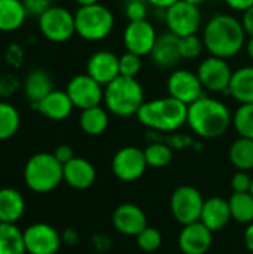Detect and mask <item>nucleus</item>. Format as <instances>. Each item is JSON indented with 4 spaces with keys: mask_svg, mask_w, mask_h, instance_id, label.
<instances>
[{
    "mask_svg": "<svg viewBox=\"0 0 253 254\" xmlns=\"http://www.w3.org/2000/svg\"><path fill=\"white\" fill-rule=\"evenodd\" d=\"M246 36L242 21L228 13H216L204 25L203 42L210 55L228 60L245 48Z\"/></svg>",
    "mask_w": 253,
    "mask_h": 254,
    "instance_id": "1",
    "label": "nucleus"
},
{
    "mask_svg": "<svg viewBox=\"0 0 253 254\" xmlns=\"http://www.w3.org/2000/svg\"><path fill=\"white\" fill-rule=\"evenodd\" d=\"M186 124L198 137L218 138L228 131L233 116L225 103L204 94L188 106Z\"/></svg>",
    "mask_w": 253,
    "mask_h": 254,
    "instance_id": "2",
    "label": "nucleus"
},
{
    "mask_svg": "<svg viewBox=\"0 0 253 254\" xmlns=\"http://www.w3.org/2000/svg\"><path fill=\"white\" fill-rule=\"evenodd\" d=\"M136 116L143 127L152 131L173 132L186 124L188 106L169 95L145 101Z\"/></svg>",
    "mask_w": 253,
    "mask_h": 254,
    "instance_id": "3",
    "label": "nucleus"
},
{
    "mask_svg": "<svg viewBox=\"0 0 253 254\" xmlns=\"http://www.w3.org/2000/svg\"><path fill=\"white\" fill-rule=\"evenodd\" d=\"M103 103L115 116L130 118L137 115L145 103V89L136 77L119 74L115 80L104 86Z\"/></svg>",
    "mask_w": 253,
    "mask_h": 254,
    "instance_id": "4",
    "label": "nucleus"
},
{
    "mask_svg": "<svg viewBox=\"0 0 253 254\" xmlns=\"http://www.w3.org/2000/svg\"><path fill=\"white\" fill-rule=\"evenodd\" d=\"M63 180V164L54 156V153H36L27 161L24 167V182L33 192H51Z\"/></svg>",
    "mask_w": 253,
    "mask_h": 254,
    "instance_id": "5",
    "label": "nucleus"
},
{
    "mask_svg": "<svg viewBox=\"0 0 253 254\" xmlns=\"http://www.w3.org/2000/svg\"><path fill=\"white\" fill-rule=\"evenodd\" d=\"M75 27L76 34L81 39L88 42H100L113 31L115 16L113 12L101 3L79 6L75 12Z\"/></svg>",
    "mask_w": 253,
    "mask_h": 254,
    "instance_id": "6",
    "label": "nucleus"
},
{
    "mask_svg": "<svg viewBox=\"0 0 253 254\" xmlns=\"http://www.w3.org/2000/svg\"><path fill=\"white\" fill-rule=\"evenodd\" d=\"M39 30L45 39L54 43H64L76 34L75 13L63 6H51L37 18Z\"/></svg>",
    "mask_w": 253,
    "mask_h": 254,
    "instance_id": "7",
    "label": "nucleus"
},
{
    "mask_svg": "<svg viewBox=\"0 0 253 254\" xmlns=\"http://www.w3.org/2000/svg\"><path fill=\"white\" fill-rule=\"evenodd\" d=\"M164 21L170 33H173L177 37H185L197 34V31L201 27L203 16L197 4L179 0L173 6L166 9Z\"/></svg>",
    "mask_w": 253,
    "mask_h": 254,
    "instance_id": "8",
    "label": "nucleus"
},
{
    "mask_svg": "<svg viewBox=\"0 0 253 254\" xmlns=\"http://www.w3.org/2000/svg\"><path fill=\"white\" fill-rule=\"evenodd\" d=\"M171 213L180 225L198 222L201 217L204 199L203 195L192 186H180L171 195Z\"/></svg>",
    "mask_w": 253,
    "mask_h": 254,
    "instance_id": "9",
    "label": "nucleus"
},
{
    "mask_svg": "<svg viewBox=\"0 0 253 254\" xmlns=\"http://www.w3.org/2000/svg\"><path fill=\"white\" fill-rule=\"evenodd\" d=\"M73 106L79 110L100 106L104 97V86L94 80L89 74H76L72 77L66 88Z\"/></svg>",
    "mask_w": 253,
    "mask_h": 254,
    "instance_id": "10",
    "label": "nucleus"
},
{
    "mask_svg": "<svg viewBox=\"0 0 253 254\" xmlns=\"http://www.w3.org/2000/svg\"><path fill=\"white\" fill-rule=\"evenodd\" d=\"M197 76L204 89L210 92H228L233 70L227 60L210 55L200 63Z\"/></svg>",
    "mask_w": 253,
    "mask_h": 254,
    "instance_id": "11",
    "label": "nucleus"
},
{
    "mask_svg": "<svg viewBox=\"0 0 253 254\" xmlns=\"http://www.w3.org/2000/svg\"><path fill=\"white\" fill-rule=\"evenodd\" d=\"M148 168L145 150L127 146L118 150L112 159V171L122 182H134L140 179Z\"/></svg>",
    "mask_w": 253,
    "mask_h": 254,
    "instance_id": "12",
    "label": "nucleus"
},
{
    "mask_svg": "<svg viewBox=\"0 0 253 254\" xmlns=\"http://www.w3.org/2000/svg\"><path fill=\"white\" fill-rule=\"evenodd\" d=\"M157 39H158L157 30L154 24H151L148 19L130 21L122 36L125 49L140 57L151 55Z\"/></svg>",
    "mask_w": 253,
    "mask_h": 254,
    "instance_id": "13",
    "label": "nucleus"
},
{
    "mask_svg": "<svg viewBox=\"0 0 253 254\" xmlns=\"http://www.w3.org/2000/svg\"><path fill=\"white\" fill-rule=\"evenodd\" d=\"M167 91L170 97L185 103L186 106L204 95V88L197 73L186 68H177L170 73L167 79Z\"/></svg>",
    "mask_w": 253,
    "mask_h": 254,
    "instance_id": "14",
    "label": "nucleus"
},
{
    "mask_svg": "<svg viewBox=\"0 0 253 254\" xmlns=\"http://www.w3.org/2000/svg\"><path fill=\"white\" fill-rule=\"evenodd\" d=\"M24 243L27 253L55 254L60 250L61 238L51 225L34 223L24 231Z\"/></svg>",
    "mask_w": 253,
    "mask_h": 254,
    "instance_id": "15",
    "label": "nucleus"
},
{
    "mask_svg": "<svg viewBox=\"0 0 253 254\" xmlns=\"http://www.w3.org/2000/svg\"><path fill=\"white\" fill-rule=\"evenodd\" d=\"M86 74L97 80L101 86L115 80L119 71V57L110 51H97L86 61Z\"/></svg>",
    "mask_w": 253,
    "mask_h": 254,
    "instance_id": "16",
    "label": "nucleus"
},
{
    "mask_svg": "<svg viewBox=\"0 0 253 254\" xmlns=\"http://www.w3.org/2000/svg\"><path fill=\"white\" fill-rule=\"evenodd\" d=\"M212 240L213 232L198 220L183 226L179 235V247L183 254H204L210 249Z\"/></svg>",
    "mask_w": 253,
    "mask_h": 254,
    "instance_id": "17",
    "label": "nucleus"
},
{
    "mask_svg": "<svg viewBox=\"0 0 253 254\" xmlns=\"http://www.w3.org/2000/svg\"><path fill=\"white\" fill-rule=\"evenodd\" d=\"M149 57L152 64L163 70L174 68L182 60L179 52V37L170 31L160 34Z\"/></svg>",
    "mask_w": 253,
    "mask_h": 254,
    "instance_id": "18",
    "label": "nucleus"
},
{
    "mask_svg": "<svg viewBox=\"0 0 253 254\" xmlns=\"http://www.w3.org/2000/svg\"><path fill=\"white\" fill-rule=\"evenodd\" d=\"M113 226L124 235L137 237L148 226L146 214L134 204H122L113 213Z\"/></svg>",
    "mask_w": 253,
    "mask_h": 254,
    "instance_id": "19",
    "label": "nucleus"
},
{
    "mask_svg": "<svg viewBox=\"0 0 253 254\" xmlns=\"http://www.w3.org/2000/svg\"><path fill=\"white\" fill-rule=\"evenodd\" d=\"M33 109L37 110L45 118L58 122V121L67 119L72 115L75 106L66 91L54 89L43 100L33 104Z\"/></svg>",
    "mask_w": 253,
    "mask_h": 254,
    "instance_id": "20",
    "label": "nucleus"
},
{
    "mask_svg": "<svg viewBox=\"0 0 253 254\" xmlns=\"http://www.w3.org/2000/svg\"><path fill=\"white\" fill-rule=\"evenodd\" d=\"M63 176H64V182L70 188L84 190L94 183L95 168L89 161L75 156L72 161L63 165Z\"/></svg>",
    "mask_w": 253,
    "mask_h": 254,
    "instance_id": "21",
    "label": "nucleus"
},
{
    "mask_svg": "<svg viewBox=\"0 0 253 254\" xmlns=\"http://www.w3.org/2000/svg\"><path fill=\"white\" fill-rule=\"evenodd\" d=\"M230 202L221 196H212L204 201L200 222H203L212 232L221 231L231 220Z\"/></svg>",
    "mask_w": 253,
    "mask_h": 254,
    "instance_id": "22",
    "label": "nucleus"
},
{
    "mask_svg": "<svg viewBox=\"0 0 253 254\" xmlns=\"http://www.w3.org/2000/svg\"><path fill=\"white\" fill-rule=\"evenodd\" d=\"M22 89L25 98L31 104H36L40 100H43L51 91H54L52 79L49 73L45 71L43 68H33L25 74L22 80Z\"/></svg>",
    "mask_w": 253,
    "mask_h": 254,
    "instance_id": "23",
    "label": "nucleus"
},
{
    "mask_svg": "<svg viewBox=\"0 0 253 254\" xmlns=\"http://www.w3.org/2000/svg\"><path fill=\"white\" fill-rule=\"evenodd\" d=\"M25 211V201L21 192L13 188L0 189V222L16 223Z\"/></svg>",
    "mask_w": 253,
    "mask_h": 254,
    "instance_id": "24",
    "label": "nucleus"
},
{
    "mask_svg": "<svg viewBox=\"0 0 253 254\" xmlns=\"http://www.w3.org/2000/svg\"><path fill=\"white\" fill-rule=\"evenodd\" d=\"M228 94L240 104L253 103V65H245L233 71Z\"/></svg>",
    "mask_w": 253,
    "mask_h": 254,
    "instance_id": "25",
    "label": "nucleus"
},
{
    "mask_svg": "<svg viewBox=\"0 0 253 254\" xmlns=\"http://www.w3.org/2000/svg\"><path fill=\"white\" fill-rule=\"evenodd\" d=\"M27 16L22 0H0V31L10 33L21 28Z\"/></svg>",
    "mask_w": 253,
    "mask_h": 254,
    "instance_id": "26",
    "label": "nucleus"
},
{
    "mask_svg": "<svg viewBox=\"0 0 253 254\" xmlns=\"http://www.w3.org/2000/svg\"><path fill=\"white\" fill-rule=\"evenodd\" d=\"M81 129L88 135H100L109 127V113L107 109L101 106H95L91 109L81 110L79 116Z\"/></svg>",
    "mask_w": 253,
    "mask_h": 254,
    "instance_id": "27",
    "label": "nucleus"
},
{
    "mask_svg": "<svg viewBox=\"0 0 253 254\" xmlns=\"http://www.w3.org/2000/svg\"><path fill=\"white\" fill-rule=\"evenodd\" d=\"M24 232L15 223L0 222V254H25Z\"/></svg>",
    "mask_w": 253,
    "mask_h": 254,
    "instance_id": "28",
    "label": "nucleus"
},
{
    "mask_svg": "<svg viewBox=\"0 0 253 254\" xmlns=\"http://www.w3.org/2000/svg\"><path fill=\"white\" fill-rule=\"evenodd\" d=\"M230 159L239 171L253 170V140L240 137L230 147Z\"/></svg>",
    "mask_w": 253,
    "mask_h": 254,
    "instance_id": "29",
    "label": "nucleus"
},
{
    "mask_svg": "<svg viewBox=\"0 0 253 254\" xmlns=\"http://www.w3.org/2000/svg\"><path fill=\"white\" fill-rule=\"evenodd\" d=\"M231 217L240 223L253 222V195L251 192H234L230 198Z\"/></svg>",
    "mask_w": 253,
    "mask_h": 254,
    "instance_id": "30",
    "label": "nucleus"
},
{
    "mask_svg": "<svg viewBox=\"0 0 253 254\" xmlns=\"http://www.w3.org/2000/svg\"><path fill=\"white\" fill-rule=\"evenodd\" d=\"M21 125V116L15 106L0 100V141L13 137Z\"/></svg>",
    "mask_w": 253,
    "mask_h": 254,
    "instance_id": "31",
    "label": "nucleus"
},
{
    "mask_svg": "<svg viewBox=\"0 0 253 254\" xmlns=\"http://www.w3.org/2000/svg\"><path fill=\"white\" fill-rule=\"evenodd\" d=\"M145 158L148 162V167L152 168H163L167 167L173 159V150L167 143L154 141L148 144L145 149Z\"/></svg>",
    "mask_w": 253,
    "mask_h": 254,
    "instance_id": "32",
    "label": "nucleus"
},
{
    "mask_svg": "<svg viewBox=\"0 0 253 254\" xmlns=\"http://www.w3.org/2000/svg\"><path fill=\"white\" fill-rule=\"evenodd\" d=\"M233 125L240 137L253 140V103L252 104H240L233 116Z\"/></svg>",
    "mask_w": 253,
    "mask_h": 254,
    "instance_id": "33",
    "label": "nucleus"
},
{
    "mask_svg": "<svg viewBox=\"0 0 253 254\" xmlns=\"http://www.w3.org/2000/svg\"><path fill=\"white\" fill-rule=\"evenodd\" d=\"M204 49V42L197 34L179 37V52L182 60H194L201 55Z\"/></svg>",
    "mask_w": 253,
    "mask_h": 254,
    "instance_id": "34",
    "label": "nucleus"
},
{
    "mask_svg": "<svg viewBox=\"0 0 253 254\" xmlns=\"http://www.w3.org/2000/svg\"><path fill=\"white\" fill-rule=\"evenodd\" d=\"M136 238H137V246L143 252H155L160 249V246L163 243L161 232L151 226H146Z\"/></svg>",
    "mask_w": 253,
    "mask_h": 254,
    "instance_id": "35",
    "label": "nucleus"
},
{
    "mask_svg": "<svg viewBox=\"0 0 253 254\" xmlns=\"http://www.w3.org/2000/svg\"><path fill=\"white\" fill-rule=\"evenodd\" d=\"M143 57L140 55H136L133 52H125L124 55L119 57V71L122 76H128V77H136L140 70H142V65H143V61H142Z\"/></svg>",
    "mask_w": 253,
    "mask_h": 254,
    "instance_id": "36",
    "label": "nucleus"
},
{
    "mask_svg": "<svg viewBox=\"0 0 253 254\" xmlns=\"http://www.w3.org/2000/svg\"><path fill=\"white\" fill-rule=\"evenodd\" d=\"M149 3L148 0H124L122 7L124 13L128 21H142L146 19L149 13Z\"/></svg>",
    "mask_w": 253,
    "mask_h": 254,
    "instance_id": "37",
    "label": "nucleus"
},
{
    "mask_svg": "<svg viewBox=\"0 0 253 254\" xmlns=\"http://www.w3.org/2000/svg\"><path fill=\"white\" fill-rule=\"evenodd\" d=\"M19 89V80L12 73H1L0 74V97L10 98Z\"/></svg>",
    "mask_w": 253,
    "mask_h": 254,
    "instance_id": "38",
    "label": "nucleus"
},
{
    "mask_svg": "<svg viewBox=\"0 0 253 254\" xmlns=\"http://www.w3.org/2000/svg\"><path fill=\"white\" fill-rule=\"evenodd\" d=\"M22 3L27 10V15H33L37 18L52 6V0H22Z\"/></svg>",
    "mask_w": 253,
    "mask_h": 254,
    "instance_id": "39",
    "label": "nucleus"
},
{
    "mask_svg": "<svg viewBox=\"0 0 253 254\" xmlns=\"http://www.w3.org/2000/svg\"><path fill=\"white\" fill-rule=\"evenodd\" d=\"M231 188L234 192H251L252 177L246 171H239L231 180Z\"/></svg>",
    "mask_w": 253,
    "mask_h": 254,
    "instance_id": "40",
    "label": "nucleus"
},
{
    "mask_svg": "<svg viewBox=\"0 0 253 254\" xmlns=\"http://www.w3.org/2000/svg\"><path fill=\"white\" fill-rule=\"evenodd\" d=\"M22 57H24L22 49H21V46H18V45H10V46L7 48V51H6V61H7V64L12 65V67L21 65Z\"/></svg>",
    "mask_w": 253,
    "mask_h": 254,
    "instance_id": "41",
    "label": "nucleus"
},
{
    "mask_svg": "<svg viewBox=\"0 0 253 254\" xmlns=\"http://www.w3.org/2000/svg\"><path fill=\"white\" fill-rule=\"evenodd\" d=\"M54 156L64 165L69 161H72L75 158V152L69 144H60L55 150H54Z\"/></svg>",
    "mask_w": 253,
    "mask_h": 254,
    "instance_id": "42",
    "label": "nucleus"
},
{
    "mask_svg": "<svg viewBox=\"0 0 253 254\" xmlns=\"http://www.w3.org/2000/svg\"><path fill=\"white\" fill-rule=\"evenodd\" d=\"M242 24H243V28H245L246 34L253 37V6L243 12Z\"/></svg>",
    "mask_w": 253,
    "mask_h": 254,
    "instance_id": "43",
    "label": "nucleus"
},
{
    "mask_svg": "<svg viewBox=\"0 0 253 254\" xmlns=\"http://www.w3.org/2000/svg\"><path fill=\"white\" fill-rule=\"evenodd\" d=\"M225 3L231 9L240 10V12H245V10H248L249 7L253 6V0H225Z\"/></svg>",
    "mask_w": 253,
    "mask_h": 254,
    "instance_id": "44",
    "label": "nucleus"
},
{
    "mask_svg": "<svg viewBox=\"0 0 253 254\" xmlns=\"http://www.w3.org/2000/svg\"><path fill=\"white\" fill-rule=\"evenodd\" d=\"M179 0H148V3L152 6V7H155V9H163V10H166V9H169L170 6H173L174 3H177Z\"/></svg>",
    "mask_w": 253,
    "mask_h": 254,
    "instance_id": "45",
    "label": "nucleus"
},
{
    "mask_svg": "<svg viewBox=\"0 0 253 254\" xmlns=\"http://www.w3.org/2000/svg\"><path fill=\"white\" fill-rule=\"evenodd\" d=\"M245 244H246L248 250L253 253V222L248 225V228L245 231Z\"/></svg>",
    "mask_w": 253,
    "mask_h": 254,
    "instance_id": "46",
    "label": "nucleus"
},
{
    "mask_svg": "<svg viewBox=\"0 0 253 254\" xmlns=\"http://www.w3.org/2000/svg\"><path fill=\"white\" fill-rule=\"evenodd\" d=\"M245 48H246V52H248V55H249V57H251V58L253 60V37H251V39L246 42Z\"/></svg>",
    "mask_w": 253,
    "mask_h": 254,
    "instance_id": "47",
    "label": "nucleus"
},
{
    "mask_svg": "<svg viewBox=\"0 0 253 254\" xmlns=\"http://www.w3.org/2000/svg\"><path fill=\"white\" fill-rule=\"evenodd\" d=\"M79 6H89V4H95L100 3V0H75Z\"/></svg>",
    "mask_w": 253,
    "mask_h": 254,
    "instance_id": "48",
    "label": "nucleus"
},
{
    "mask_svg": "<svg viewBox=\"0 0 253 254\" xmlns=\"http://www.w3.org/2000/svg\"><path fill=\"white\" fill-rule=\"evenodd\" d=\"M185 1H188V3H192V4H197V6H200V4H203L206 0H185Z\"/></svg>",
    "mask_w": 253,
    "mask_h": 254,
    "instance_id": "49",
    "label": "nucleus"
},
{
    "mask_svg": "<svg viewBox=\"0 0 253 254\" xmlns=\"http://www.w3.org/2000/svg\"><path fill=\"white\" fill-rule=\"evenodd\" d=\"M251 193L253 195V177H252V188H251Z\"/></svg>",
    "mask_w": 253,
    "mask_h": 254,
    "instance_id": "50",
    "label": "nucleus"
},
{
    "mask_svg": "<svg viewBox=\"0 0 253 254\" xmlns=\"http://www.w3.org/2000/svg\"><path fill=\"white\" fill-rule=\"evenodd\" d=\"M251 254H253V253H251Z\"/></svg>",
    "mask_w": 253,
    "mask_h": 254,
    "instance_id": "51",
    "label": "nucleus"
}]
</instances>
